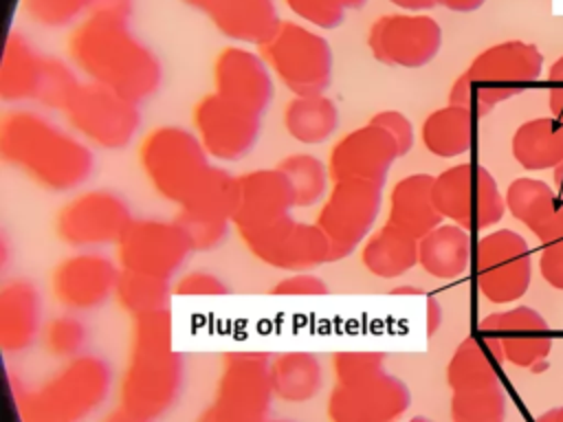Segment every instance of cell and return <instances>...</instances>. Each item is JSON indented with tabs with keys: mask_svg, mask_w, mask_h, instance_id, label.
I'll list each match as a JSON object with an SVG mask.
<instances>
[{
	"mask_svg": "<svg viewBox=\"0 0 563 422\" xmlns=\"http://www.w3.org/2000/svg\"><path fill=\"white\" fill-rule=\"evenodd\" d=\"M70 62L88 81L141 103L161 86V62L130 31L128 15L92 11L68 37Z\"/></svg>",
	"mask_w": 563,
	"mask_h": 422,
	"instance_id": "cell-1",
	"label": "cell"
},
{
	"mask_svg": "<svg viewBox=\"0 0 563 422\" xmlns=\"http://www.w3.org/2000/svg\"><path fill=\"white\" fill-rule=\"evenodd\" d=\"M0 156L48 191H70L92 171L90 147L33 110L2 116Z\"/></svg>",
	"mask_w": 563,
	"mask_h": 422,
	"instance_id": "cell-2",
	"label": "cell"
},
{
	"mask_svg": "<svg viewBox=\"0 0 563 422\" xmlns=\"http://www.w3.org/2000/svg\"><path fill=\"white\" fill-rule=\"evenodd\" d=\"M169 308L134 316L119 402L132 415L156 420L169 411L183 385V358L172 345Z\"/></svg>",
	"mask_w": 563,
	"mask_h": 422,
	"instance_id": "cell-3",
	"label": "cell"
},
{
	"mask_svg": "<svg viewBox=\"0 0 563 422\" xmlns=\"http://www.w3.org/2000/svg\"><path fill=\"white\" fill-rule=\"evenodd\" d=\"M112 385L110 365L95 354H79L35 387L11 378L13 402L20 422H84L108 398Z\"/></svg>",
	"mask_w": 563,
	"mask_h": 422,
	"instance_id": "cell-4",
	"label": "cell"
},
{
	"mask_svg": "<svg viewBox=\"0 0 563 422\" xmlns=\"http://www.w3.org/2000/svg\"><path fill=\"white\" fill-rule=\"evenodd\" d=\"M543 53L521 40L497 42L477 53L449 90V103L468 108L475 116L488 114L497 103L539 81Z\"/></svg>",
	"mask_w": 563,
	"mask_h": 422,
	"instance_id": "cell-5",
	"label": "cell"
},
{
	"mask_svg": "<svg viewBox=\"0 0 563 422\" xmlns=\"http://www.w3.org/2000/svg\"><path fill=\"white\" fill-rule=\"evenodd\" d=\"M139 160L154 191L178 207L213 167L200 138L178 125L154 127L141 143Z\"/></svg>",
	"mask_w": 563,
	"mask_h": 422,
	"instance_id": "cell-6",
	"label": "cell"
},
{
	"mask_svg": "<svg viewBox=\"0 0 563 422\" xmlns=\"http://www.w3.org/2000/svg\"><path fill=\"white\" fill-rule=\"evenodd\" d=\"M257 53L292 95H321L332 79V48L306 24L279 20Z\"/></svg>",
	"mask_w": 563,
	"mask_h": 422,
	"instance_id": "cell-7",
	"label": "cell"
},
{
	"mask_svg": "<svg viewBox=\"0 0 563 422\" xmlns=\"http://www.w3.org/2000/svg\"><path fill=\"white\" fill-rule=\"evenodd\" d=\"M271 356L264 352H233L224 356L213 400L196 422H266L273 389Z\"/></svg>",
	"mask_w": 563,
	"mask_h": 422,
	"instance_id": "cell-8",
	"label": "cell"
},
{
	"mask_svg": "<svg viewBox=\"0 0 563 422\" xmlns=\"http://www.w3.org/2000/svg\"><path fill=\"white\" fill-rule=\"evenodd\" d=\"M433 196L442 218L466 231L488 229L508 211L493 174L475 163H460L440 171Z\"/></svg>",
	"mask_w": 563,
	"mask_h": 422,
	"instance_id": "cell-9",
	"label": "cell"
},
{
	"mask_svg": "<svg viewBox=\"0 0 563 422\" xmlns=\"http://www.w3.org/2000/svg\"><path fill=\"white\" fill-rule=\"evenodd\" d=\"M380 202L383 185L356 178L334 180L314 222L330 244V262L347 257L369 237Z\"/></svg>",
	"mask_w": 563,
	"mask_h": 422,
	"instance_id": "cell-10",
	"label": "cell"
},
{
	"mask_svg": "<svg viewBox=\"0 0 563 422\" xmlns=\"http://www.w3.org/2000/svg\"><path fill=\"white\" fill-rule=\"evenodd\" d=\"M473 264L477 290L497 306L521 299L532 279L530 246L510 229H497L479 237Z\"/></svg>",
	"mask_w": 563,
	"mask_h": 422,
	"instance_id": "cell-11",
	"label": "cell"
},
{
	"mask_svg": "<svg viewBox=\"0 0 563 422\" xmlns=\"http://www.w3.org/2000/svg\"><path fill=\"white\" fill-rule=\"evenodd\" d=\"M64 116L84 141L103 149L125 147L141 125L139 103L92 81L81 84Z\"/></svg>",
	"mask_w": 563,
	"mask_h": 422,
	"instance_id": "cell-12",
	"label": "cell"
},
{
	"mask_svg": "<svg viewBox=\"0 0 563 422\" xmlns=\"http://www.w3.org/2000/svg\"><path fill=\"white\" fill-rule=\"evenodd\" d=\"M409 404L407 385L387 369H376L358 378L334 380L325 415L330 422H400Z\"/></svg>",
	"mask_w": 563,
	"mask_h": 422,
	"instance_id": "cell-13",
	"label": "cell"
},
{
	"mask_svg": "<svg viewBox=\"0 0 563 422\" xmlns=\"http://www.w3.org/2000/svg\"><path fill=\"white\" fill-rule=\"evenodd\" d=\"M479 332L499 363H510L530 371H543L552 349L550 325L530 306L493 312L479 321Z\"/></svg>",
	"mask_w": 563,
	"mask_h": 422,
	"instance_id": "cell-14",
	"label": "cell"
},
{
	"mask_svg": "<svg viewBox=\"0 0 563 422\" xmlns=\"http://www.w3.org/2000/svg\"><path fill=\"white\" fill-rule=\"evenodd\" d=\"M132 213L128 202L108 189L84 191L70 198L55 218V233L75 248H99L117 244Z\"/></svg>",
	"mask_w": 563,
	"mask_h": 422,
	"instance_id": "cell-15",
	"label": "cell"
},
{
	"mask_svg": "<svg viewBox=\"0 0 563 422\" xmlns=\"http://www.w3.org/2000/svg\"><path fill=\"white\" fill-rule=\"evenodd\" d=\"M117 259L123 270L172 279V275L187 259L191 244L178 222L167 220H132L119 237Z\"/></svg>",
	"mask_w": 563,
	"mask_h": 422,
	"instance_id": "cell-16",
	"label": "cell"
},
{
	"mask_svg": "<svg viewBox=\"0 0 563 422\" xmlns=\"http://www.w3.org/2000/svg\"><path fill=\"white\" fill-rule=\"evenodd\" d=\"M367 46L385 66L420 68L438 55L442 29L427 13H385L369 26Z\"/></svg>",
	"mask_w": 563,
	"mask_h": 422,
	"instance_id": "cell-17",
	"label": "cell"
},
{
	"mask_svg": "<svg viewBox=\"0 0 563 422\" xmlns=\"http://www.w3.org/2000/svg\"><path fill=\"white\" fill-rule=\"evenodd\" d=\"M235 198V176L211 167L200 187L180 204L178 226L189 237L191 251H211L229 233Z\"/></svg>",
	"mask_w": 563,
	"mask_h": 422,
	"instance_id": "cell-18",
	"label": "cell"
},
{
	"mask_svg": "<svg viewBox=\"0 0 563 422\" xmlns=\"http://www.w3.org/2000/svg\"><path fill=\"white\" fill-rule=\"evenodd\" d=\"M246 248L264 264L301 273L330 262V244L317 224L297 222L290 215L279 222L244 235Z\"/></svg>",
	"mask_w": 563,
	"mask_h": 422,
	"instance_id": "cell-19",
	"label": "cell"
},
{
	"mask_svg": "<svg viewBox=\"0 0 563 422\" xmlns=\"http://www.w3.org/2000/svg\"><path fill=\"white\" fill-rule=\"evenodd\" d=\"M194 130L209 156L240 160L251 152L260 136L262 116L253 114L218 92L205 95L194 108Z\"/></svg>",
	"mask_w": 563,
	"mask_h": 422,
	"instance_id": "cell-20",
	"label": "cell"
},
{
	"mask_svg": "<svg viewBox=\"0 0 563 422\" xmlns=\"http://www.w3.org/2000/svg\"><path fill=\"white\" fill-rule=\"evenodd\" d=\"M402 156L394 134L369 119L365 125L347 132L330 152L328 171L332 180H369L383 185L394 160Z\"/></svg>",
	"mask_w": 563,
	"mask_h": 422,
	"instance_id": "cell-21",
	"label": "cell"
},
{
	"mask_svg": "<svg viewBox=\"0 0 563 422\" xmlns=\"http://www.w3.org/2000/svg\"><path fill=\"white\" fill-rule=\"evenodd\" d=\"M295 207L292 189L286 176L275 169H253L235 176V198L231 222L240 237L262 231L282 218L290 215Z\"/></svg>",
	"mask_w": 563,
	"mask_h": 422,
	"instance_id": "cell-22",
	"label": "cell"
},
{
	"mask_svg": "<svg viewBox=\"0 0 563 422\" xmlns=\"http://www.w3.org/2000/svg\"><path fill=\"white\" fill-rule=\"evenodd\" d=\"M213 88L227 101L262 116L273 99L271 68L260 53L227 46L213 62Z\"/></svg>",
	"mask_w": 563,
	"mask_h": 422,
	"instance_id": "cell-23",
	"label": "cell"
},
{
	"mask_svg": "<svg viewBox=\"0 0 563 422\" xmlns=\"http://www.w3.org/2000/svg\"><path fill=\"white\" fill-rule=\"evenodd\" d=\"M119 270L99 253H77L55 266L51 288L64 308L75 312L92 310L114 295Z\"/></svg>",
	"mask_w": 563,
	"mask_h": 422,
	"instance_id": "cell-24",
	"label": "cell"
},
{
	"mask_svg": "<svg viewBox=\"0 0 563 422\" xmlns=\"http://www.w3.org/2000/svg\"><path fill=\"white\" fill-rule=\"evenodd\" d=\"M506 209L530 229L541 244L563 237V198L543 180L517 178L508 185Z\"/></svg>",
	"mask_w": 563,
	"mask_h": 422,
	"instance_id": "cell-25",
	"label": "cell"
},
{
	"mask_svg": "<svg viewBox=\"0 0 563 422\" xmlns=\"http://www.w3.org/2000/svg\"><path fill=\"white\" fill-rule=\"evenodd\" d=\"M42 301L29 279H11L0 288V347L7 354L26 352L37 334Z\"/></svg>",
	"mask_w": 563,
	"mask_h": 422,
	"instance_id": "cell-26",
	"label": "cell"
},
{
	"mask_svg": "<svg viewBox=\"0 0 563 422\" xmlns=\"http://www.w3.org/2000/svg\"><path fill=\"white\" fill-rule=\"evenodd\" d=\"M435 176L409 174L400 178L389 193V218L387 222L396 229L420 240L429 231L442 224V213L438 211L433 196Z\"/></svg>",
	"mask_w": 563,
	"mask_h": 422,
	"instance_id": "cell-27",
	"label": "cell"
},
{
	"mask_svg": "<svg viewBox=\"0 0 563 422\" xmlns=\"http://www.w3.org/2000/svg\"><path fill=\"white\" fill-rule=\"evenodd\" d=\"M48 57L18 31H11L0 62V97L7 103L37 101Z\"/></svg>",
	"mask_w": 563,
	"mask_h": 422,
	"instance_id": "cell-28",
	"label": "cell"
},
{
	"mask_svg": "<svg viewBox=\"0 0 563 422\" xmlns=\"http://www.w3.org/2000/svg\"><path fill=\"white\" fill-rule=\"evenodd\" d=\"M471 259V235L453 222L440 224L418 240V264L435 279H455L464 275Z\"/></svg>",
	"mask_w": 563,
	"mask_h": 422,
	"instance_id": "cell-29",
	"label": "cell"
},
{
	"mask_svg": "<svg viewBox=\"0 0 563 422\" xmlns=\"http://www.w3.org/2000/svg\"><path fill=\"white\" fill-rule=\"evenodd\" d=\"M268 378L273 396L288 404L310 402L323 385L321 360L310 352H284L271 356Z\"/></svg>",
	"mask_w": 563,
	"mask_h": 422,
	"instance_id": "cell-30",
	"label": "cell"
},
{
	"mask_svg": "<svg viewBox=\"0 0 563 422\" xmlns=\"http://www.w3.org/2000/svg\"><path fill=\"white\" fill-rule=\"evenodd\" d=\"M510 149L528 171L554 169L563 163V121L548 114L521 123L512 134Z\"/></svg>",
	"mask_w": 563,
	"mask_h": 422,
	"instance_id": "cell-31",
	"label": "cell"
},
{
	"mask_svg": "<svg viewBox=\"0 0 563 422\" xmlns=\"http://www.w3.org/2000/svg\"><path fill=\"white\" fill-rule=\"evenodd\" d=\"M209 20L222 35L260 46L282 18L273 0H222Z\"/></svg>",
	"mask_w": 563,
	"mask_h": 422,
	"instance_id": "cell-32",
	"label": "cell"
},
{
	"mask_svg": "<svg viewBox=\"0 0 563 422\" xmlns=\"http://www.w3.org/2000/svg\"><path fill=\"white\" fill-rule=\"evenodd\" d=\"M361 264L380 279H396L418 264V240L385 222L361 248Z\"/></svg>",
	"mask_w": 563,
	"mask_h": 422,
	"instance_id": "cell-33",
	"label": "cell"
},
{
	"mask_svg": "<svg viewBox=\"0 0 563 422\" xmlns=\"http://www.w3.org/2000/svg\"><path fill=\"white\" fill-rule=\"evenodd\" d=\"M473 116L468 108L453 103L433 110L420 127L422 145L438 158L466 154L473 145Z\"/></svg>",
	"mask_w": 563,
	"mask_h": 422,
	"instance_id": "cell-34",
	"label": "cell"
},
{
	"mask_svg": "<svg viewBox=\"0 0 563 422\" xmlns=\"http://www.w3.org/2000/svg\"><path fill=\"white\" fill-rule=\"evenodd\" d=\"M284 127L299 143H323L339 127L336 103L323 92L295 95L284 108Z\"/></svg>",
	"mask_w": 563,
	"mask_h": 422,
	"instance_id": "cell-35",
	"label": "cell"
},
{
	"mask_svg": "<svg viewBox=\"0 0 563 422\" xmlns=\"http://www.w3.org/2000/svg\"><path fill=\"white\" fill-rule=\"evenodd\" d=\"M499 360L488 349L484 338L466 336L446 363V385L451 391L486 387L499 382Z\"/></svg>",
	"mask_w": 563,
	"mask_h": 422,
	"instance_id": "cell-36",
	"label": "cell"
},
{
	"mask_svg": "<svg viewBox=\"0 0 563 422\" xmlns=\"http://www.w3.org/2000/svg\"><path fill=\"white\" fill-rule=\"evenodd\" d=\"M114 299L132 319L150 314L167 308L169 281L121 268L114 286Z\"/></svg>",
	"mask_w": 563,
	"mask_h": 422,
	"instance_id": "cell-37",
	"label": "cell"
},
{
	"mask_svg": "<svg viewBox=\"0 0 563 422\" xmlns=\"http://www.w3.org/2000/svg\"><path fill=\"white\" fill-rule=\"evenodd\" d=\"M277 169L286 176L292 189L295 207H312L323 198L330 171L317 156L301 152L290 154L282 158Z\"/></svg>",
	"mask_w": 563,
	"mask_h": 422,
	"instance_id": "cell-38",
	"label": "cell"
},
{
	"mask_svg": "<svg viewBox=\"0 0 563 422\" xmlns=\"http://www.w3.org/2000/svg\"><path fill=\"white\" fill-rule=\"evenodd\" d=\"M451 422H504L506 393L499 382L451 391Z\"/></svg>",
	"mask_w": 563,
	"mask_h": 422,
	"instance_id": "cell-39",
	"label": "cell"
},
{
	"mask_svg": "<svg viewBox=\"0 0 563 422\" xmlns=\"http://www.w3.org/2000/svg\"><path fill=\"white\" fill-rule=\"evenodd\" d=\"M86 338L88 330L75 314H59L51 319L42 330V343L46 352L59 360H70L84 354Z\"/></svg>",
	"mask_w": 563,
	"mask_h": 422,
	"instance_id": "cell-40",
	"label": "cell"
},
{
	"mask_svg": "<svg viewBox=\"0 0 563 422\" xmlns=\"http://www.w3.org/2000/svg\"><path fill=\"white\" fill-rule=\"evenodd\" d=\"M101 0H22L24 13L42 26H66L86 18Z\"/></svg>",
	"mask_w": 563,
	"mask_h": 422,
	"instance_id": "cell-41",
	"label": "cell"
},
{
	"mask_svg": "<svg viewBox=\"0 0 563 422\" xmlns=\"http://www.w3.org/2000/svg\"><path fill=\"white\" fill-rule=\"evenodd\" d=\"M286 7L303 22L317 29H334L345 15V7L339 0H284Z\"/></svg>",
	"mask_w": 563,
	"mask_h": 422,
	"instance_id": "cell-42",
	"label": "cell"
},
{
	"mask_svg": "<svg viewBox=\"0 0 563 422\" xmlns=\"http://www.w3.org/2000/svg\"><path fill=\"white\" fill-rule=\"evenodd\" d=\"M176 295H185V297H218V295H227L229 288L227 284L207 270H191L187 275H183L176 286H174Z\"/></svg>",
	"mask_w": 563,
	"mask_h": 422,
	"instance_id": "cell-43",
	"label": "cell"
},
{
	"mask_svg": "<svg viewBox=\"0 0 563 422\" xmlns=\"http://www.w3.org/2000/svg\"><path fill=\"white\" fill-rule=\"evenodd\" d=\"M325 292H328L325 281L308 270L290 273L288 277L279 279L273 286V295H282V297H321Z\"/></svg>",
	"mask_w": 563,
	"mask_h": 422,
	"instance_id": "cell-44",
	"label": "cell"
},
{
	"mask_svg": "<svg viewBox=\"0 0 563 422\" xmlns=\"http://www.w3.org/2000/svg\"><path fill=\"white\" fill-rule=\"evenodd\" d=\"M539 270L541 277L556 290H563V237L543 244L539 255Z\"/></svg>",
	"mask_w": 563,
	"mask_h": 422,
	"instance_id": "cell-45",
	"label": "cell"
},
{
	"mask_svg": "<svg viewBox=\"0 0 563 422\" xmlns=\"http://www.w3.org/2000/svg\"><path fill=\"white\" fill-rule=\"evenodd\" d=\"M372 119L378 121L380 125H385V127L394 134V138H396L398 145H400L402 156L411 149V145H413V127H411L409 116H405V114L398 112V110H380V112H376Z\"/></svg>",
	"mask_w": 563,
	"mask_h": 422,
	"instance_id": "cell-46",
	"label": "cell"
},
{
	"mask_svg": "<svg viewBox=\"0 0 563 422\" xmlns=\"http://www.w3.org/2000/svg\"><path fill=\"white\" fill-rule=\"evenodd\" d=\"M548 108L550 114L563 121V55L552 62L548 70Z\"/></svg>",
	"mask_w": 563,
	"mask_h": 422,
	"instance_id": "cell-47",
	"label": "cell"
},
{
	"mask_svg": "<svg viewBox=\"0 0 563 422\" xmlns=\"http://www.w3.org/2000/svg\"><path fill=\"white\" fill-rule=\"evenodd\" d=\"M440 325H442V306H440V301H435L431 297L427 301V332H429V336H433Z\"/></svg>",
	"mask_w": 563,
	"mask_h": 422,
	"instance_id": "cell-48",
	"label": "cell"
},
{
	"mask_svg": "<svg viewBox=\"0 0 563 422\" xmlns=\"http://www.w3.org/2000/svg\"><path fill=\"white\" fill-rule=\"evenodd\" d=\"M435 4L449 9V11H457V13H468L479 9L486 0H433Z\"/></svg>",
	"mask_w": 563,
	"mask_h": 422,
	"instance_id": "cell-49",
	"label": "cell"
},
{
	"mask_svg": "<svg viewBox=\"0 0 563 422\" xmlns=\"http://www.w3.org/2000/svg\"><path fill=\"white\" fill-rule=\"evenodd\" d=\"M391 2L394 7H398L400 11H407V13H424L427 9H431L435 2L433 0H387Z\"/></svg>",
	"mask_w": 563,
	"mask_h": 422,
	"instance_id": "cell-50",
	"label": "cell"
},
{
	"mask_svg": "<svg viewBox=\"0 0 563 422\" xmlns=\"http://www.w3.org/2000/svg\"><path fill=\"white\" fill-rule=\"evenodd\" d=\"M103 422H150V420H143V418H139V415H132V413H128L125 409H117V411H112V413H108L106 418H103Z\"/></svg>",
	"mask_w": 563,
	"mask_h": 422,
	"instance_id": "cell-51",
	"label": "cell"
},
{
	"mask_svg": "<svg viewBox=\"0 0 563 422\" xmlns=\"http://www.w3.org/2000/svg\"><path fill=\"white\" fill-rule=\"evenodd\" d=\"M185 4H189V7H194V9H198V11H202L207 18L218 9V4L222 2V0H183Z\"/></svg>",
	"mask_w": 563,
	"mask_h": 422,
	"instance_id": "cell-52",
	"label": "cell"
},
{
	"mask_svg": "<svg viewBox=\"0 0 563 422\" xmlns=\"http://www.w3.org/2000/svg\"><path fill=\"white\" fill-rule=\"evenodd\" d=\"M534 422H563V404L556 407V409H548Z\"/></svg>",
	"mask_w": 563,
	"mask_h": 422,
	"instance_id": "cell-53",
	"label": "cell"
},
{
	"mask_svg": "<svg viewBox=\"0 0 563 422\" xmlns=\"http://www.w3.org/2000/svg\"><path fill=\"white\" fill-rule=\"evenodd\" d=\"M391 295H422V288H418V286H409V284H402V286L391 288Z\"/></svg>",
	"mask_w": 563,
	"mask_h": 422,
	"instance_id": "cell-54",
	"label": "cell"
},
{
	"mask_svg": "<svg viewBox=\"0 0 563 422\" xmlns=\"http://www.w3.org/2000/svg\"><path fill=\"white\" fill-rule=\"evenodd\" d=\"M552 171H554V185H556V193L563 198V163H561V165H556Z\"/></svg>",
	"mask_w": 563,
	"mask_h": 422,
	"instance_id": "cell-55",
	"label": "cell"
},
{
	"mask_svg": "<svg viewBox=\"0 0 563 422\" xmlns=\"http://www.w3.org/2000/svg\"><path fill=\"white\" fill-rule=\"evenodd\" d=\"M345 9H356V7H361V4H365V0H339Z\"/></svg>",
	"mask_w": 563,
	"mask_h": 422,
	"instance_id": "cell-56",
	"label": "cell"
},
{
	"mask_svg": "<svg viewBox=\"0 0 563 422\" xmlns=\"http://www.w3.org/2000/svg\"><path fill=\"white\" fill-rule=\"evenodd\" d=\"M407 422H431V420H427V418H422V415H416V418H411V420H407Z\"/></svg>",
	"mask_w": 563,
	"mask_h": 422,
	"instance_id": "cell-57",
	"label": "cell"
},
{
	"mask_svg": "<svg viewBox=\"0 0 563 422\" xmlns=\"http://www.w3.org/2000/svg\"><path fill=\"white\" fill-rule=\"evenodd\" d=\"M266 422H292V420H266Z\"/></svg>",
	"mask_w": 563,
	"mask_h": 422,
	"instance_id": "cell-58",
	"label": "cell"
}]
</instances>
